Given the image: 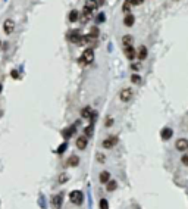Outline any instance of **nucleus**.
I'll return each instance as SVG.
<instances>
[{
    "label": "nucleus",
    "mask_w": 188,
    "mask_h": 209,
    "mask_svg": "<svg viewBox=\"0 0 188 209\" xmlns=\"http://www.w3.org/2000/svg\"><path fill=\"white\" fill-rule=\"evenodd\" d=\"M93 60H94V52H93V49H87L82 53L81 59H80V63L81 65H87V63H91Z\"/></svg>",
    "instance_id": "1"
},
{
    "label": "nucleus",
    "mask_w": 188,
    "mask_h": 209,
    "mask_svg": "<svg viewBox=\"0 0 188 209\" xmlns=\"http://www.w3.org/2000/svg\"><path fill=\"white\" fill-rule=\"evenodd\" d=\"M69 199H71V202L75 203V205H81L82 200H84V194H82V192H80V190H74V192L69 193Z\"/></svg>",
    "instance_id": "2"
},
{
    "label": "nucleus",
    "mask_w": 188,
    "mask_h": 209,
    "mask_svg": "<svg viewBox=\"0 0 188 209\" xmlns=\"http://www.w3.org/2000/svg\"><path fill=\"white\" fill-rule=\"evenodd\" d=\"M116 143H118V137H116V135H110V137H107L106 140L103 142V147L110 149V147H113Z\"/></svg>",
    "instance_id": "3"
},
{
    "label": "nucleus",
    "mask_w": 188,
    "mask_h": 209,
    "mask_svg": "<svg viewBox=\"0 0 188 209\" xmlns=\"http://www.w3.org/2000/svg\"><path fill=\"white\" fill-rule=\"evenodd\" d=\"M119 97H121V100H122V102L131 100V97H132V90H131V88H123L122 92L119 93Z\"/></svg>",
    "instance_id": "4"
},
{
    "label": "nucleus",
    "mask_w": 188,
    "mask_h": 209,
    "mask_svg": "<svg viewBox=\"0 0 188 209\" xmlns=\"http://www.w3.org/2000/svg\"><path fill=\"white\" fill-rule=\"evenodd\" d=\"M3 30H5V33L6 34L13 33V30H15V24H13V21H12V19H6V21H5V25H3Z\"/></svg>",
    "instance_id": "5"
},
{
    "label": "nucleus",
    "mask_w": 188,
    "mask_h": 209,
    "mask_svg": "<svg viewBox=\"0 0 188 209\" xmlns=\"http://www.w3.org/2000/svg\"><path fill=\"white\" fill-rule=\"evenodd\" d=\"M87 144H88V140H87L85 135H81V137L76 139V147H78L80 150H84V149L87 147Z\"/></svg>",
    "instance_id": "6"
},
{
    "label": "nucleus",
    "mask_w": 188,
    "mask_h": 209,
    "mask_svg": "<svg viewBox=\"0 0 188 209\" xmlns=\"http://www.w3.org/2000/svg\"><path fill=\"white\" fill-rule=\"evenodd\" d=\"M81 34H80V31H71L69 33V40L72 43H75V44H80V41H81Z\"/></svg>",
    "instance_id": "7"
},
{
    "label": "nucleus",
    "mask_w": 188,
    "mask_h": 209,
    "mask_svg": "<svg viewBox=\"0 0 188 209\" xmlns=\"http://www.w3.org/2000/svg\"><path fill=\"white\" fill-rule=\"evenodd\" d=\"M176 149L178 150H181V152H184V150H187L188 149V140L187 139H179L178 142H176Z\"/></svg>",
    "instance_id": "8"
},
{
    "label": "nucleus",
    "mask_w": 188,
    "mask_h": 209,
    "mask_svg": "<svg viewBox=\"0 0 188 209\" xmlns=\"http://www.w3.org/2000/svg\"><path fill=\"white\" fill-rule=\"evenodd\" d=\"M97 8H98V3L96 0H87L85 5H84V9H87V10H90V12L96 10Z\"/></svg>",
    "instance_id": "9"
},
{
    "label": "nucleus",
    "mask_w": 188,
    "mask_h": 209,
    "mask_svg": "<svg viewBox=\"0 0 188 209\" xmlns=\"http://www.w3.org/2000/svg\"><path fill=\"white\" fill-rule=\"evenodd\" d=\"M123 53H125V56L132 60V59L135 58V50H134V47L132 46H126V47H123Z\"/></svg>",
    "instance_id": "10"
},
{
    "label": "nucleus",
    "mask_w": 188,
    "mask_h": 209,
    "mask_svg": "<svg viewBox=\"0 0 188 209\" xmlns=\"http://www.w3.org/2000/svg\"><path fill=\"white\" fill-rule=\"evenodd\" d=\"M134 22H135V18H134V15H131V13H126L125 15V18H123V24L126 27H132L134 25Z\"/></svg>",
    "instance_id": "11"
},
{
    "label": "nucleus",
    "mask_w": 188,
    "mask_h": 209,
    "mask_svg": "<svg viewBox=\"0 0 188 209\" xmlns=\"http://www.w3.org/2000/svg\"><path fill=\"white\" fill-rule=\"evenodd\" d=\"M51 203H53V206H55L56 209H60V206H62V194H56V196H53Z\"/></svg>",
    "instance_id": "12"
},
{
    "label": "nucleus",
    "mask_w": 188,
    "mask_h": 209,
    "mask_svg": "<svg viewBox=\"0 0 188 209\" xmlns=\"http://www.w3.org/2000/svg\"><path fill=\"white\" fill-rule=\"evenodd\" d=\"M172 130L171 128H168V127H166V128H163V130H162V133H160V135H162V140H169V139H171L172 137Z\"/></svg>",
    "instance_id": "13"
},
{
    "label": "nucleus",
    "mask_w": 188,
    "mask_h": 209,
    "mask_svg": "<svg viewBox=\"0 0 188 209\" xmlns=\"http://www.w3.org/2000/svg\"><path fill=\"white\" fill-rule=\"evenodd\" d=\"M147 47H146V46H141V47H140L138 49V56H137V58L140 59V60H144V59L147 58Z\"/></svg>",
    "instance_id": "14"
},
{
    "label": "nucleus",
    "mask_w": 188,
    "mask_h": 209,
    "mask_svg": "<svg viewBox=\"0 0 188 209\" xmlns=\"http://www.w3.org/2000/svg\"><path fill=\"white\" fill-rule=\"evenodd\" d=\"M78 164H80V158H78L76 155L69 156V159H68V165H71V167H76Z\"/></svg>",
    "instance_id": "15"
},
{
    "label": "nucleus",
    "mask_w": 188,
    "mask_h": 209,
    "mask_svg": "<svg viewBox=\"0 0 188 209\" xmlns=\"http://www.w3.org/2000/svg\"><path fill=\"white\" fill-rule=\"evenodd\" d=\"M122 43H123L125 47H126V46H132V43H134V37H131V35H123Z\"/></svg>",
    "instance_id": "16"
},
{
    "label": "nucleus",
    "mask_w": 188,
    "mask_h": 209,
    "mask_svg": "<svg viewBox=\"0 0 188 209\" xmlns=\"http://www.w3.org/2000/svg\"><path fill=\"white\" fill-rule=\"evenodd\" d=\"M62 134H63V137H65V139H69L71 135H74V134H75V127H68V128H66Z\"/></svg>",
    "instance_id": "17"
},
{
    "label": "nucleus",
    "mask_w": 188,
    "mask_h": 209,
    "mask_svg": "<svg viewBox=\"0 0 188 209\" xmlns=\"http://www.w3.org/2000/svg\"><path fill=\"white\" fill-rule=\"evenodd\" d=\"M109 178H110V174L107 172V171H103V172H100V183H105L106 184L109 181Z\"/></svg>",
    "instance_id": "18"
},
{
    "label": "nucleus",
    "mask_w": 188,
    "mask_h": 209,
    "mask_svg": "<svg viewBox=\"0 0 188 209\" xmlns=\"http://www.w3.org/2000/svg\"><path fill=\"white\" fill-rule=\"evenodd\" d=\"M107 192H113L116 190V187H118V183L116 181H107Z\"/></svg>",
    "instance_id": "19"
},
{
    "label": "nucleus",
    "mask_w": 188,
    "mask_h": 209,
    "mask_svg": "<svg viewBox=\"0 0 188 209\" xmlns=\"http://www.w3.org/2000/svg\"><path fill=\"white\" fill-rule=\"evenodd\" d=\"M91 18V12L90 10H87V9H84V13H82V22H87V21H90Z\"/></svg>",
    "instance_id": "20"
},
{
    "label": "nucleus",
    "mask_w": 188,
    "mask_h": 209,
    "mask_svg": "<svg viewBox=\"0 0 188 209\" xmlns=\"http://www.w3.org/2000/svg\"><path fill=\"white\" fill-rule=\"evenodd\" d=\"M81 117L82 118H90L91 117V109L90 108H84L81 110Z\"/></svg>",
    "instance_id": "21"
},
{
    "label": "nucleus",
    "mask_w": 188,
    "mask_h": 209,
    "mask_svg": "<svg viewBox=\"0 0 188 209\" xmlns=\"http://www.w3.org/2000/svg\"><path fill=\"white\" fill-rule=\"evenodd\" d=\"M78 19V10H72L71 13H69V21L71 22H75Z\"/></svg>",
    "instance_id": "22"
},
{
    "label": "nucleus",
    "mask_w": 188,
    "mask_h": 209,
    "mask_svg": "<svg viewBox=\"0 0 188 209\" xmlns=\"http://www.w3.org/2000/svg\"><path fill=\"white\" fill-rule=\"evenodd\" d=\"M90 37H93V38H97V35H98V28H96V27H93L90 30V34H88Z\"/></svg>",
    "instance_id": "23"
},
{
    "label": "nucleus",
    "mask_w": 188,
    "mask_h": 209,
    "mask_svg": "<svg viewBox=\"0 0 188 209\" xmlns=\"http://www.w3.org/2000/svg\"><path fill=\"white\" fill-rule=\"evenodd\" d=\"M84 133H85V137H90V135H93V124H90L88 127H85Z\"/></svg>",
    "instance_id": "24"
},
{
    "label": "nucleus",
    "mask_w": 188,
    "mask_h": 209,
    "mask_svg": "<svg viewBox=\"0 0 188 209\" xmlns=\"http://www.w3.org/2000/svg\"><path fill=\"white\" fill-rule=\"evenodd\" d=\"M100 209H109V203L106 199H101L100 200Z\"/></svg>",
    "instance_id": "25"
},
{
    "label": "nucleus",
    "mask_w": 188,
    "mask_h": 209,
    "mask_svg": "<svg viewBox=\"0 0 188 209\" xmlns=\"http://www.w3.org/2000/svg\"><path fill=\"white\" fill-rule=\"evenodd\" d=\"M131 81L134 84H140V81H141V77H140V75H132L131 77Z\"/></svg>",
    "instance_id": "26"
},
{
    "label": "nucleus",
    "mask_w": 188,
    "mask_h": 209,
    "mask_svg": "<svg viewBox=\"0 0 188 209\" xmlns=\"http://www.w3.org/2000/svg\"><path fill=\"white\" fill-rule=\"evenodd\" d=\"M129 6H131V2H129V0H125V5H123V12H126V13H128Z\"/></svg>",
    "instance_id": "27"
},
{
    "label": "nucleus",
    "mask_w": 188,
    "mask_h": 209,
    "mask_svg": "<svg viewBox=\"0 0 188 209\" xmlns=\"http://www.w3.org/2000/svg\"><path fill=\"white\" fill-rule=\"evenodd\" d=\"M65 149H66V143H63L62 146H59V147H57V153H59V155H60V153H63V152H65Z\"/></svg>",
    "instance_id": "28"
},
{
    "label": "nucleus",
    "mask_w": 188,
    "mask_h": 209,
    "mask_svg": "<svg viewBox=\"0 0 188 209\" xmlns=\"http://www.w3.org/2000/svg\"><path fill=\"white\" fill-rule=\"evenodd\" d=\"M129 2H131V5H134V6H140V5H143L144 0H129Z\"/></svg>",
    "instance_id": "29"
},
{
    "label": "nucleus",
    "mask_w": 188,
    "mask_h": 209,
    "mask_svg": "<svg viewBox=\"0 0 188 209\" xmlns=\"http://www.w3.org/2000/svg\"><path fill=\"white\" fill-rule=\"evenodd\" d=\"M97 160L100 162V164H105V156H103L101 153H98V155H97Z\"/></svg>",
    "instance_id": "30"
},
{
    "label": "nucleus",
    "mask_w": 188,
    "mask_h": 209,
    "mask_svg": "<svg viewBox=\"0 0 188 209\" xmlns=\"http://www.w3.org/2000/svg\"><path fill=\"white\" fill-rule=\"evenodd\" d=\"M181 160H182V164H184L185 167H188V155H185V156H182V159H181Z\"/></svg>",
    "instance_id": "31"
},
{
    "label": "nucleus",
    "mask_w": 188,
    "mask_h": 209,
    "mask_svg": "<svg viewBox=\"0 0 188 209\" xmlns=\"http://www.w3.org/2000/svg\"><path fill=\"white\" fill-rule=\"evenodd\" d=\"M66 180H68V177H66L65 174H62V175L59 177V183H65Z\"/></svg>",
    "instance_id": "32"
},
{
    "label": "nucleus",
    "mask_w": 188,
    "mask_h": 209,
    "mask_svg": "<svg viewBox=\"0 0 188 209\" xmlns=\"http://www.w3.org/2000/svg\"><path fill=\"white\" fill-rule=\"evenodd\" d=\"M105 124H106V127H110L112 124H113V119H112V118H109V119H106V122H105Z\"/></svg>",
    "instance_id": "33"
},
{
    "label": "nucleus",
    "mask_w": 188,
    "mask_h": 209,
    "mask_svg": "<svg viewBox=\"0 0 188 209\" xmlns=\"http://www.w3.org/2000/svg\"><path fill=\"white\" fill-rule=\"evenodd\" d=\"M12 77H13V78H18V77H19V74H18L16 71H12Z\"/></svg>",
    "instance_id": "34"
},
{
    "label": "nucleus",
    "mask_w": 188,
    "mask_h": 209,
    "mask_svg": "<svg viewBox=\"0 0 188 209\" xmlns=\"http://www.w3.org/2000/svg\"><path fill=\"white\" fill-rule=\"evenodd\" d=\"M103 19H105V15H103V13H100V15H98V21H100V22H101V21H103Z\"/></svg>",
    "instance_id": "35"
},
{
    "label": "nucleus",
    "mask_w": 188,
    "mask_h": 209,
    "mask_svg": "<svg viewBox=\"0 0 188 209\" xmlns=\"http://www.w3.org/2000/svg\"><path fill=\"white\" fill-rule=\"evenodd\" d=\"M132 69H134V71H138V69H140V65H132Z\"/></svg>",
    "instance_id": "36"
},
{
    "label": "nucleus",
    "mask_w": 188,
    "mask_h": 209,
    "mask_svg": "<svg viewBox=\"0 0 188 209\" xmlns=\"http://www.w3.org/2000/svg\"><path fill=\"white\" fill-rule=\"evenodd\" d=\"M0 93H2V84H0Z\"/></svg>",
    "instance_id": "37"
},
{
    "label": "nucleus",
    "mask_w": 188,
    "mask_h": 209,
    "mask_svg": "<svg viewBox=\"0 0 188 209\" xmlns=\"http://www.w3.org/2000/svg\"><path fill=\"white\" fill-rule=\"evenodd\" d=\"M0 44H2V41H0Z\"/></svg>",
    "instance_id": "38"
}]
</instances>
